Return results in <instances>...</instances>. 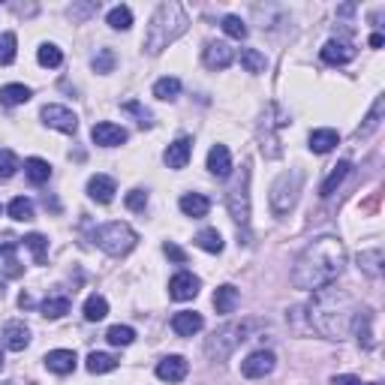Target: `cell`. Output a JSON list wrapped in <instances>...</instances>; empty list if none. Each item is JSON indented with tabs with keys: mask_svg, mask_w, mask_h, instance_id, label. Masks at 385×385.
I'll return each instance as SVG.
<instances>
[{
	"mask_svg": "<svg viewBox=\"0 0 385 385\" xmlns=\"http://www.w3.org/2000/svg\"><path fill=\"white\" fill-rule=\"evenodd\" d=\"M241 67L247 72H265V54L256 48H244L241 52Z\"/></svg>",
	"mask_w": 385,
	"mask_h": 385,
	"instance_id": "40",
	"label": "cell"
},
{
	"mask_svg": "<svg viewBox=\"0 0 385 385\" xmlns=\"http://www.w3.org/2000/svg\"><path fill=\"white\" fill-rule=\"evenodd\" d=\"M358 265H362V271H364V274L379 277V274H382V250L362 253V256H358Z\"/></svg>",
	"mask_w": 385,
	"mask_h": 385,
	"instance_id": "38",
	"label": "cell"
},
{
	"mask_svg": "<svg viewBox=\"0 0 385 385\" xmlns=\"http://www.w3.org/2000/svg\"><path fill=\"white\" fill-rule=\"evenodd\" d=\"M114 193H118V184H114V178H109V175H94L91 181H87V196L100 205H109L114 199Z\"/></svg>",
	"mask_w": 385,
	"mask_h": 385,
	"instance_id": "17",
	"label": "cell"
},
{
	"mask_svg": "<svg viewBox=\"0 0 385 385\" xmlns=\"http://www.w3.org/2000/svg\"><path fill=\"white\" fill-rule=\"evenodd\" d=\"M0 295H3V289H0Z\"/></svg>",
	"mask_w": 385,
	"mask_h": 385,
	"instance_id": "55",
	"label": "cell"
},
{
	"mask_svg": "<svg viewBox=\"0 0 385 385\" xmlns=\"http://www.w3.org/2000/svg\"><path fill=\"white\" fill-rule=\"evenodd\" d=\"M277 118H271V109H268V114L265 118H262V127H259V142H262V154H265V157H280V147H277V138H274V127H286L289 124V118H286V114L277 109L274 112Z\"/></svg>",
	"mask_w": 385,
	"mask_h": 385,
	"instance_id": "8",
	"label": "cell"
},
{
	"mask_svg": "<svg viewBox=\"0 0 385 385\" xmlns=\"http://www.w3.org/2000/svg\"><path fill=\"white\" fill-rule=\"evenodd\" d=\"M3 385H12V382H3Z\"/></svg>",
	"mask_w": 385,
	"mask_h": 385,
	"instance_id": "54",
	"label": "cell"
},
{
	"mask_svg": "<svg viewBox=\"0 0 385 385\" xmlns=\"http://www.w3.org/2000/svg\"><path fill=\"white\" fill-rule=\"evenodd\" d=\"M105 316H109V301H105L103 295H91V298L85 301V319L87 322H100Z\"/></svg>",
	"mask_w": 385,
	"mask_h": 385,
	"instance_id": "31",
	"label": "cell"
},
{
	"mask_svg": "<svg viewBox=\"0 0 385 385\" xmlns=\"http://www.w3.org/2000/svg\"><path fill=\"white\" fill-rule=\"evenodd\" d=\"M196 244H199L205 253H223V235H220L217 229H202V232L196 235Z\"/></svg>",
	"mask_w": 385,
	"mask_h": 385,
	"instance_id": "33",
	"label": "cell"
},
{
	"mask_svg": "<svg viewBox=\"0 0 385 385\" xmlns=\"http://www.w3.org/2000/svg\"><path fill=\"white\" fill-rule=\"evenodd\" d=\"M229 214L238 223V235L244 232V244H247V229H250V166H241L238 181L232 184V190L226 196Z\"/></svg>",
	"mask_w": 385,
	"mask_h": 385,
	"instance_id": "5",
	"label": "cell"
},
{
	"mask_svg": "<svg viewBox=\"0 0 385 385\" xmlns=\"http://www.w3.org/2000/svg\"><path fill=\"white\" fill-rule=\"evenodd\" d=\"M91 138L100 147H118V145L127 142V129L118 127V124H112V121H100V124H94Z\"/></svg>",
	"mask_w": 385,
	"mask_h": 385,
	"instance_id": "13",
	"label": "cell"
},
{
	"mask_svg": "<svg viewBox=\"0 0 385 385\" xmlns=\"http://www.w3.org/2000/svg\"><path fill=\"white\" fill-rule=\"evenodd\" d=\"M346 268V250H343L340 238H331V235H322L313 244H307L301 250V256L295 259L292 268V286L295 289H325L331 286Z\"/></svg>",
	"mask_w": 385,
	"mask_h": 385,
	"instance_id": "1",
	"label": "cell"
},
{
	"mask_svg": "<svg viewBox=\"0 0 385 385\" xmlns=\"http://www.w3.org/2000/svg\"><path fill=\"white\" fill-rule=\"evenodd\" d=\"M190 154H193V138L190 136H181V138H175V142L166 147L163 160H166L169 169H184L187 163H190Z\"/></svg>",
	"mask_w": 385,
	"mask_h": 385,
	"instance_id": "14",
	"label": "cell"
},
{
	"mask_svg": "<svg viewBox=\"0 0 385 385\" xmlns=\"http://www.w3.org/2000/svg\"><path fill=\"white\" fill-rule=\"evenodd\" d=\"M145 205H147V193L145 190H129L127 193V208L129 211H145Z\"/></svg>",
	"mask_w": 385,
	"mask_h": 385,
	"instance_id": "47",
	"label": "cell"
},
{
	"mask_svg": "<svg viewBox=\"0 0 385 385\" xmlns=\"http://www.w3.org/2000/svg\"><path fill=\"white\" fill-rule=\"evenodd\" d=\"M109 24L114 30H129L133 28V12H129V6H114L109 12Z\"/></svg>",
	"mask_w": 385,
	"mask_h": 385,
	"instance_id": "41",
	"label": "cell"
},
{
	"mask_svg": "<svg viewBox=\"0 0 385 385\" xmlns=\"http://www.w3.org/2000/svg\"><path fill=\"white\" fill-rule=\"evenodd\" d=\"M352 57H355V48H352L349 43H343V39H329V43L322 45V61L325 63L340 67V63H349Z\"/></svg>",
	"mask_w": 385,
	"mask_h": 385,
	"instance_id": "19",
	"label": "cell"
},
{
	"mask_svg": "<svg viewBox=\"0 0 385 385\" xmlns=\"http://www.w3.org/2000/svg\"><path fill=\"white\" fill-rule=\"evenodd\" d=\"M15 45H19L15 34H3V37H0V63H3V67H10V63L15 61Z\"/></svg>",
	"mask_w": 385,
	"mask_h": 385,
	"instance_id": "43",
	"label": "cell"
},
{
	"mask_svg": "<svg viewBox=\"0 0 385 385\" xmlns=\"http://www.w3.org/2000/svg\"><path fill=\"white\" fill-rule=\"evenodd\" d=\"M94 70L96 72H112L114 70V52L112 48H103V52L94 57Z\"/></svg>",
	"mask_w": 385,
	"mask_h": 385,
	"instance_id": "46",
	"label": "cell"
},
{
	"mask_svg": "<svg viewBox=\"0 0 385 385\" xmlns=\"http://www.w3.org/2000/svg\"><path fill=\"white\" fill-rule=\"evenodd\" d=\"M310 325L322 334V337L331 340H343L352 329V319H355V301L346 289H334V286H325V289L313 292V301H310Z\"/></svg>",
	"mask_w": 385,
	"mask_h": 385,
	"instance_id": "2",
	"label": "cell"
},
{
	"mask_svg": "<svg viewBox=\"0 0 385 385\" xmlns=\"http://www.w3.org/2000/svg\"><path fill=\"white\" fill-rule=\"evenodd\" d=\"M0 367H3V352H0Z\"/></svg>",
	"mask_w": 385,
	"mask_h": 385,
	"instance_id": "53",
	"label": "cell"
},
{
	"mask_svg": "<svg viewBox=\"0 0 385 385\" xmlns=\"http://www.w3.org/2000/svg\"><path fill=\"white\" fill-rule=\"evenodd\" d=\"M163 253H166V256H169L171 262H178V265H184V262H187V253H184L181 247H178V244H171V241L163 244Z\"/></svg>",
	"mask_w": 385,
	"mask_h": 385,
	"instance_id": "48",
	"label": "cell"
},
{
	"mask_svg": "<svg viewBox=\"0 0 385 385\" xmlns=\"http://www.w3.org/2000/svg\"><path fill=\"white\" fill-rule=\"evenodd\" d=\"M250 329H253L250 319H244V322H229V325H223V329H217L214 334H211V340L205 343L208 358L211 362H223V358H229L244 340H247Z\"/></svg>",
	"mask_w": 385,
	"mask_h": 385,
	"instance_id": "4",
	"label": "cell"
},
{
	"mask_svg": "<svg viewBox=\"0 0 385 385\" xmlns=\"http://www.w3.org/2000/svg\"><path fill=\"white\" fill-rule=\"evenodd\" d=\"M178 94H181V81L175 76H166L154 85V96H157V100H175Z\"/></svg>",
	"mask_w": 385,
	"mask_h": 385,
	"instance_id": "36",
	"label": "cell"
},
{
	"mask_svg": "<svg viewBox=\"0 0 385 385\" xmlns=\"http://www.w3.org/2000/svg\"><path fill=\"white\" fill-rule=\"evenodd\" d=\"M337 142H340V136L334 129H313L310 133V151L313 154H329L337 147Z\"/></svg>",
	"mask_w": 385,
	"mask_h": 385,
	"instance_id": "23",
	"label": "cell"
},
{
	"mask_svg": "<svg viewBox=\"0 0 385 385\" xmlns=\"http://www.w3.org/2000/svg\"><path fill=\"white\" fill-rule=\"evenodd\" d=\"M37 57H39V63H43V67H48V70H54V67H61V63H63V52L57 45H52V43L39 45Z\"/></svg>",
	"mask_w": 385,
	"mask_h": 385,
	"instance_id": "39",
	"label": "cell"
},
{
	"mask_svg": "<svg viewBox=\"0 0 385 385\" xmlns=\"http://www.w3.org/2000/svg\"><path fill=\"white\" fill-rule=\"evenodd\" d=\"M76 352L72 349H54V352H48L45 355V367L52 373H57V376H67V373H72L76 371Z\"/></svg>",
	"mask_w": 385,
	"mask_h": 385,
	"instance_id": "18",
	"label": "cell"
},
{
	"mask_svg": "<svg viewBox=\"0 0 385 385\" xmlns=\"http://www.w3.org/2000/svg\"><path fill=\"white\" fill-rule=\"evenodd\" d=\"M21 244L34 253L37 265H45V259H48V238H45V235L34 232V235H28V238H21Z\"/></svg>",
	"mask_w": 385,
	"mask_h": 385,
	"instance_id": "29",
	"label": "cell"
},
{
	"mask_svg": "<svg viewBox=\"0 0 385 385\" xmlns=\"http://www.w3.org/2000/svg\"><path fill=\"white\" fill-rule=\"evenodd\" d=\"M124 112H133V114H138V124H142V127H151V112H147V109H142V105H138L136 100H133V103H127V105H124Z\"/></svg>",
	"mask_w": 385,
	"mask_h": 385,
	"instance_id": "49",
	"label": "cell"
},
{
	"mask_svg": "<svg viewBox=\"0 0 385 385\" xmlns=\"http://www.w3.org/2000/svg\"><path fill=\"white\" fill-rule=\"evenodd\" d=\"M187 373H190V364H187V358H181V355H166L157 364V376L163 382H181Z\"/></svg>",
	"mask_w": 385,
	"mask_h": 385,
	"instance_id": "15",
	"label": "cell"
},
{
	"mask_svg": "<svg viewBox=\"0 0 385 385\" xmlns=\"http://www.w3.org/2000/svg\"><path fill=\"white\" fill-rule=\"evenodd\" d=\"M371 45L379 48V45H382V34H373V37H371Z\"/></svg>",
	"mask_w": 385,
	"mask_h": 385,
	"instance_id": "52",
	"label": "cell"
},
{
	"mask_svg": "<svg viewBox=\"0 0 385 385\" xmlns=\"http://www.w3.org/2000/svg\"><path fill=\"white\" fill-rule=\"evenodd\" d=\"M70 307H72V301L67 298V295H52V298H45L43 301V316L45 319H61L63 313H70Z\"/></svg>",
	"mask_w": 385,
	"mask_h": 385,
	"instance_id": "27",
	"label": "cell"
},
{
	"mask_svg": "<svg viewBox=\"0 0 385 385\" xmlns=\"http://www.w3.org/2000/svg\"><path fill=\"white\" fill-rule=\"evenodd\" d=\"M346 175H349V160H340L337 166L331 169V175L322 181V187H319V196H322V199L334 196V190H337V187H340L343 181H346Z\"/></svg>",
	"mask_w": 385,
	"mask_h": 385,
	"instance_id": "22",
	"label": "cell"
},
{
	"mask_svg": "<svg viewBox=\"0 0 385 385\" xmlns=\"http://www.w3.org/2000/svg\"><path fill=\"white\" fill-rule=\"evenodd\" d=\"M94 241L100 244L109 256H127V253L136 247L138 235L127 223H105L94 232Z\"/></svg>",
	"mask_w": 385,
	"mask_h": 385,
	"instance_id": "6",
	"label": "cell"
},
{
	"mask_svg": "<svg viewBox=\"0 0 385 385\" xmlns=\"http://www.w3.org/2000/svg\"><path fill=\"white\" fill-rule=\"evenodd\" d=\"M19 171V157L12 151H0V178H12Z\"/></svg>",
	"mask_w": 385,
	"mask_h": 385,
	"instance_id": "45",
	"label": "cell"
},
{
	"mask_svg": "<svg viewBox=\"0 0 385 385\" xmlns=\"http://www.w3.org/2000/svg\"><path fill=\"white\" fill-rule=\"evenodd\" d=\"M181 211H184L187 217L199 220V217H205L211 211V202L205 199L202 193H187V196H181Z\"/></svg>",
	"mask_w": 385,
	"mask_h": 385,
	"instance_id": "24",
	"label": "cell"
},
{
	"mask_svg": "<svg viewBox=\"0 0 385 385\" xmlns=\"http://www.w3.org/2000/svg\"><path fill=\"white\" fill-rule=\"evenodd\" d=\"M205 325L202 313H193V310H181V313L171 316V331L178 334V337H193V334H199Z\"/></svg>",
	"mask_w": 385,
	"mask_h": 385,
	"instance_id": "16",
	"label": "cell"
},
{
	"mask_svg": "<svg viewBox=\"0 0 385 385\" xmlns=\"http://www.w3.org/2000/svg\"><path fill=\"white\" fill-rule=\"evenodd\" d=\"M187 24H190V19H187V12H184L181 3H175V0L160 3L157 12L151 15V24H147L145 52L147 54H160L163 48H169L178 37L187 34Z\"/></svg>",
	"mask_w": 385,
	"mask_h": 385,
	"instance_id": "3",
	"label": "cell"
},
{
	"mask_svg": "<svg viewBox=\"0 0 385 385\" xmlns=\"http://www.w3.org/2000/svg\"><path fill=\"white\" fill-rule=\"evenodd\" d=\"M223 30L232 39H247V24H244L238 15H226V19H223Z\"/></svg>",
	"mask_w": 385,
	"mask_h": 385,
	"instance_id": "44",
	"label": "cell"
},
{
	"mask_svg": "<svg viewBox=\"0 0 385 385\" xmlns=\"http://www.w3.org/2000/svg\"><path fill=\"white\" fill-rule=\"evenodd\" d=\"M43 121L48 127L67 133V136H72L79 129V118L67 109V105H43Z\"/></svg>",
	"mask_w": 385,
	"mask_h": 385,
	"instance_id": "10",
	"label": "cell"
},
{
	"mask_svg": "<svg viewBox=\"0 0 385 385\" xmlns=\"http://www.w3.org/2000/svg\"><path fill=\"white\" fill-rule=\"evenodd\" d=\"M382 105H385V100H382V96H376V103H373L371 114H367V118H364V127H358V133H355L358 138H367V136H371L376 127H379V121H382Z\"/></svg>",
	"mask_w": 385,
	"mask_h": 385,
	"instance_id": "34",
	"label": "cell"
},
{
	"mask_svg": "<svg viewBox=\"0 0 385 385\" xmlns=\"http://www.w3.org/2000/svg\"><path fill=\"white\" fill-rule=\"evenodd\" d=\"M202 61H205V67L208 70H226L229 63L235 61V52H232V45L229 43H223V39H214V43L205 45Z\"/></svg>",
	"mask_w": 385,
	"mask_h": 385,
	"instance_id": "11",
	"label": "cell"
},
{
	"mask_svg": "<svg viewBox=\"0 0 385 385\" xmlns=\"http://www.w3.org/2000/svg\"><path fill=\"white\" fill-rule=\"evenodd\" d=\"M334 382L337 385H364L362 379H355V376H334ZM367 385H379V382H367Z\"/></svg>",
	"mask_w": 385,
	"mask_h": 385,
	"instance_id": "50",
	"label": "cell"
},
{
	"mask_svg": "<svg viewBox=\"0 0 385 385\" xmlns=\"http://www.w3.org/2000/svg\"><path fill=\"white\" fill-rule=\"evenodd\" d=\"M238 289H235V286H220V289L214 292V307H217V313H223V316H229L232 313L235 307H238Z\"/></svg>",
	"mask_w": 385,
	"mask_h": 385,
	"instance_id": "25",
	"label": "cell"
},
{
	"mask_svg": "<svg viewBox=\"0 0 385 385\" xmlns=\"http://www.w3.org/2000/svg\"><path fill=\"white\" fill-rule=\"evenodd\" d=\"M0 253H3V259H6L3 274H6V277H19V274H21V265L15 262V241H6L3 247H0Z\"/></svg>",
	"mask_w": 385,
	"mask_h": 385,
	"instance_id": "42",
	"label": "cell"
},
{
	"mask_svg": "<svg viewBox=\"0 0 385 385\" xmlns=\"http://www.w3.org/2000/svg\"><path fill=\"white\" fill-rule=\"evenodd\" d=\"M208 171L217 178H229V171H232V154H229L226 145H214L208 151Z\"/></svg>",
	"mask_w": 385,
	"mask_h": 385,
	"instance_id": "20",
	"label": "cell"
},
{
	"mask_svg": "<svg viewBox=\"0 0 385 385\" xmlns=\"http://www.w3.org/2000/svg\"><path fill=\"white\" fill-rule=\"evenodd\" d=\"M24 175L30 178V184H45L48 178H52V166L39 157H30L28 163H24Z\"/></svg>",
	"mask_w": 385,
	"mask_h": 385,
	"instance_id": "28",
	"label": "cell"
},
{
	"mask_svg": "<svg viewBox=\"0 0 385 385\" xmlns=\"http://www.w3.org/2000/svg\"><path fill=\"white\" fill-rule=\"evenodd\" d=\"M30 100V87H24V85H6V87H0V103L3 105H21V103H28Z\"/></svg>",
	"mask_w": 385,
	"mask_h": 385,
	"instance_id": "32",
	"label": "cell"
},
{
	"mask_svg": "<svg viewBox=\"0 0 385 385\" xmlns=\"http://www.w3.org/2000/svg\"><path fill=\"white\" fill-rule=\"evenodd\" d=\"M105 340H109L112 346H129V343L136 340V331L129 329V325H112V329L105 331Z\"/></svg>",
	"mask_w": 385,
	"mask_h": 385,
	"instance_id": "37",
	"label": "cell"
},
{
	"mask_svg": "<svg viewBox=\"0 0 385 385\" xmlns=\"http://www.w3.org/2000/svg\"><path fill=\"white\" fill-rule=\"evenodd\" d=\"M19 304H21V307H34V298H30V295H24V292H21Z\"/></svg>",
	"mask_w": 385,
	"mask_h": 385,
	"instance_id": "51",
	"label": "cell"
},
{
	"mask_svg": "<svg viewBox=\"0 0 385 385\" xmlns=\"http://www.w3.org/2000/svg\"><path fill=\"white\" fill-rule=\"evenodd\" d=\"M3 337H6V349L21 352V349H28V343H30V329L24 322H6Z\"/></svg>",
	"mask_w": 385,
	"mask_h": 385,
	"instance_id": "21",
	"label": "cell"
},
{
	"mask_svg": "<svg viewBox=\"0 0 385 385\" xmlns=\"http://www.w3.org/2000/svg\"><path fill=\"white\" fill-rule=\"evenodd\" d=\"M301 184H304V171H301V169H289V171H283V175L277 178L274 187H271V208H274V214H286V211L295 208L298 193H301Z\"/></svg>",
	"mask_w": 385,
	"mask_h": 385,
	"instance_id": "7",
	"label": "cell"
},
{
	"mask_svg": "<svg viewBox=\"0 0 385 385\" xmlns=\"http://www.w3.org/2000/svg\"><path fill=\"white\" fill-rule=\"evenodd\" d=\"M199 286H202L199 277H193L190 271H181L169 280V295L175 301H193L199 295Z\"/></svg>",
	"mask_w": 385,
	"mask_h": 385,
	"instance_id": "12",
	"label": "cell"
},
{
	"mask_svg": "<svg viewBox=\"0 0 385 385\" xmlns=\"http://www.w3.org/2000/svg\"><path fill=\"white\" fill-rule=\"evenodd\" d=\"M274 364H277L274 352H268V349H259V352H253V355H247V358H244V364H241V373L247 376V379H265V376L274 371Z\"/></svg>",
	"mask_w": 385,
	"mask_h": 385,
	"instance_id": "9",
	"label": "cell"
},
{
	"mask_svg": "<svg viewBox=\"0 0 385 385\" xmlns=\"http://www.w3.org/2000/svg\"><path fill=\"white\" fill-rule=\"evenodd\" d=\"M118 367V358L109 355V352H91L87 355V371L91 373H112Z\"/></svg>",
	"mask_w": 385,
	"mask_h": 385,
	"instance_id": "30",
	"label": "cell"
},
{
	"mask_svg": "<svg viewBox=\"0 0 385 385\" xmlns=\"http://www.w3.org/2000/svg\"><path fill=\"white\" fill-rule=\"evenodd\" d=\"M371 319H373L371 310H358L355 319H352V325H355L358 340H362V346H364V349H371V346H373V329H371Z\"/></svg>",
	"mask_w": 385,
	"mask_h": 385,
	"instance_id": "26",
	"label": "cell"
},
{
	"mask_svg": "<svg viewBox=\"0 0 385 385\" xmlns=\"http://www.w3.org/2000/svg\"><path fill=\"white\" fill-rule=\"evenodd\" d=\"M10 217L19 220V223H28V220H34V202L24 199V196H15L10 202Z\"/></svg>",
	"mask_w": 385,
	"mask_h": 385,
	"instance_id": "35",
	"label": "cell"
}]
</instances>
